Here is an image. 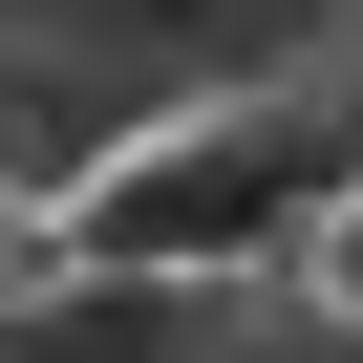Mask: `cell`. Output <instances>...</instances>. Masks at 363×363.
I'll return each instance as SVG.
<instances>
[{"mask_svg":"<svg viewBox=\"0 0 363 363\" xmlns=\"http://www.w3.org/2000/svg\"><path fill=\"white\" fill-rule=\"evenodd\" d=\"M171 299H193V278H150V257H86L65 299H22V363H171Z\"/></svg>","mask_w":363,"mask_h":363,"instance_id":"obj_2","label":"cell"},{"mask_svg":"<svg viewBox=\"0 0 363 363\" xmlns=\"http://www.w3.org/2000/svg\"><path fill=\"white\" fill-rule=\"evenodd\" d=\"M278 299H299L320 342H363V171H320V193H299V235H278Z\"/></svg>","mask_w":363,"mask_h":363,"instance_id":"obj_3","label":"cell"},{"mask_svg":"<svg viewBox=\"0 0 363 363\" xmlns=\"http://www.w3.org/2000/svg\"><path fill=\"white\" fill-rule=\"evenodd\" d=\"M22 22H65V43H128V65H193V86H257V65L299 43V0H22Z\"/></svg>","mask_w":363,"mask_h":363,"instance_id":"obj_1","label":"cell"},{"mask_svg":"<svg viewBox=\"0 0 363 363\" xmlns=\"http://www.w3.org/2000/svg\"><path fill=\"white\" fill-rule=\"evenodd\" d=\"M0 363H22V299H0Z\"/></svg>","mask_w":363,"mask_h":363,"instance_id":"obj_4","label":"cell"}]
</instances>
